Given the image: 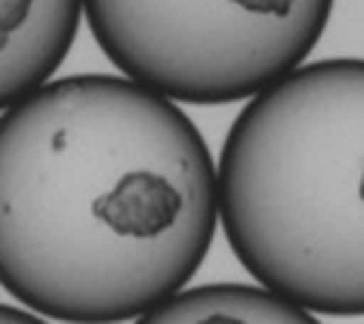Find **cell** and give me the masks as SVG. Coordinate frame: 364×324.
<instances>
[{
    "label": "cell",
    "mask_w": 364,
    "mask_h": 324,
    "mask_svg": "<svg viewBox=\"0 0 364 324\" xmlns=\"http://www.w3.org/2000/svg\"><path fill=\"white\" fill-rule=\"evenodd\" d=\"M80 20L82 0H0V111L57 74Z\"/></svg>",
    "instance_id": "277c9868"
},
{
    "label": "cell",
    "mask_w": 364,
    "mask_h": 324,
    "mask_svg": "<svg viewBox=\"0 0 364 324\" xmlns=\"http://www.w3.org/2000/svg\"><path fill=\"white\" fill-rule=\"evenodd\" d=\"M216 179L219 225L256 284L364 315V57L301 63L245 99Z\"/></svg>",
    "instance_id": "7a4b0ae2"
},
{
    "label": "cell",
    "mask_w": 364,
    "mask_h": 324,
    "mask_svg": "<svg viewBox=\"0 0 364 324\" xmlns=\"http://www.w3.org/2000/svg\"><path fill=\"white\" fill-rule=\"evenodd\" d=\"M216 225V162L176 99L71 74L0 111V287L23 307L134 321L188 287Z\"/></svg>",
    "instance_id": "6da1fadb"
},
{
    "label": "cell",
    "mask_w": 364,
    "mask_h": 324,
    "mask_svg": "<svg viewBox=\"0 0 364 324\" xmlns=\"http://www.w3.org/2000/svg\"><path fill=\"white\" fill-rule=\"evenodd\" d=\"M0 324H51L46 315L28 310V307H14V304H0Z\"/></svg>",
    "instance_id": "8992f818"
},
{
    "label": "cell",
    "mask_w": 364,
    "mask_h": 324,
    "mask_svg": "<svg viewBox=\"0 0 364 324\" xmlns=\"http://www.w3.org/2000/svg\"><path fill=\"white\" fill-rule=\"evenodd\" d=\"M336 0H82L119 74L179 105L245 102L307 63Z\"/></svg>",
    "instance_id": "3957f363"
},
{
    "label": "cell",
    "mask_w": 364,
    "mask_h": 324,
    "mask_svg": "<svg viewBox=\"0 0 364 324\" xmlns=\"http://www.w3.org/2000/svg\"><path fill=\"white\" fill-rule=\"evenodd\" d=\"M134 324H321L318 313L262 284H202L185 287Z\"/></svg>",
    "instance_id": "5b68a950"
}]
</instances>
